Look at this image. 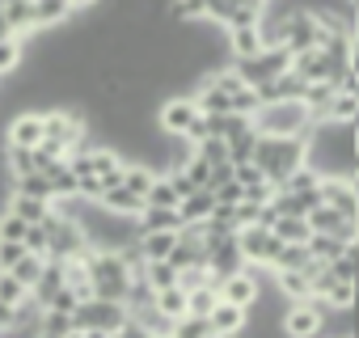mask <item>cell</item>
Here are the masks:
<instances>
[{
  "mask_svg": "<svg viewBox=\"0 0 359 338\" xmlns=\"http://www.w3.org/2000/svg\"><path fill=\"white\" fill-rule=\"evenodd\" d=\"M266 43H262V26H241V30H229V60H250L258 55Z\"/></svg>",
  "mask_w": 359,
  "mask_h": 338,
  "instance_id": "obj_14",
  "label": "cell"
},
{
  "mask_svg": "<svg viewBox=\"0 0 359 338\" xmlns=\"http://www.w3.org/2000/svg\"><path fill=\"white\" fill-rule=\"evenodd\" d=\"M55 334H72V313L43 309V338H55Z\"/></svg>",
  "mask_w": 359,
  "mask_h": 338,
  "instance_id": "obj_39",
  "label": "cell"
},
{
  "mask_svg": "<svg viewBox=\"0 0 359 338\" xmlns=\"http://www.w3.org/2000/svg\"><path fill=\"white\" fill-rule=\"evenodd\" d=\"M195 152H199V156H203L212 169H216V165H233V156H229V144H224L220 135H208L203 144H195Z\"/></svg>",
  "mask_w": 359,
  "mask_h": 338,
  "instance_id": "obj_33",
  "label": "cell"
},
{
  "mask_svg": "<svg viewBox=\"0 0 359 338\" xmlns=\"http://www.w3.org/2000/svg\"><path fill=\"white\" fill-rule=\"evenodd\" d=\"M313 110L304 102H262L258 114H254V127L258 135H304L313 131Z\"/></svg>",
  "mask_w": 359,
  "mask_h": 338,
  "instance_id": "obj_2",
  "label": "cell"
},
{
  "mask_svg": "<svg viewBox=\"0 0 359 338\" xmlns=\"http://www.w3.org/2000/svg\"><path fill=\"white\" fill-rule=\"evenodd\" d=\"M199 114H203V110L195 106L191 93H169V97L156 106V127H161L165 135H187Z\"/></svg>",
  "mask_w": 359,
  "mask_h": 338,
  "instance_id": "obj_4",
  "label": "cell"
},
{
  "mask_svg": "<svg viewBox=\"0 0 359 338\" xmlns=\"http://www.w3.org/2000/svg\"><path fill=\"white\" fill-rule=\"evenodd\" d=\"M118 338H156V334H152V330H144L140 321H131V317H127V325L118 330Z\"/></svg>",
  "mask_w": 359,
  "mask_h": 338,
  "instance_id": "obj_45",
  "label": "cell"
},
{
  "mask_svg": "<svg viewBox=\"0 0 359 338\" xmlns=\"http://www.w3.org/2000/svg\"><path fill=\"white\" fill-rule=\"evenodd\" d=\"M292 72L300 76V81H334V89H338V76L346 72V68H338L321 47H309V51H300V55H292Z\"/></svg>",
  "mask_w": 359,
  "mask_h": 338,
  "instance_id": "obj_6",
  "label": "cell"
},
{
  "mask_svg": "<svg viewBox=\"0 0 359 338\" xmlns=\"http://www.w3.org/2000/svg\"><path fill=\"white\" fill-rule=\"evenodd\" d=\"M233 68L241 72V81L245 85H266V81H275V76H283L287 68H292V51L287 47H262L258 55H250V60H233Z\"/></svg>",
  "mask_w": 359,
  "mask_h": 338,
  "instance_id": "obj_3",
  "label": "cell"
},
{
  "mask_svg": "<svg viewBox=\"0 0 359 338\" xmlns=\"http://www.w3.org/2000/svg\"><path fill=\"white\" fill-rule=\"evenodd\" d=\"M72 18V0H34V30H55Z\"/></svg>",
  "mask_w": 359,
  "mask_h": 338,
  "instance_id": "obj_17",
  "label": "cell"
},
{
  "mask_svg": "<svg viewBox=\"0 0 359 338\" xmlns=\"http://www.w3.org/2000/svg\"><path fill=\"white\" fill-rule=\"evenodd\" d=\"M144 203H148V208H177V203H182V191L173 187L169 174H156V182H152V191H148Z\"/></svg>",
  "mask_w": 359,
  "mask_h": 338,
  "instance_id": "obj_26",
  "label": "cell"
},
{
  "mask_svg": "<svg viewBox=\"0 0 359 338\" xmlns=\"http://www.w3.org/2000/svg\"><path fill=\"white\" fill-rule=\"evenodd\" d=\"M271 279H275V288L287 296V304L313 296V275H309V271H271Z\"/></svg>",
  "mask_w": 359,
  "mask_h": 338,
  "instance_id": "obj_15",
  "label": "cell"
},
{
  "mask_svg": "<svg viewBox=\"0 0 359 338\" xmlns=\"http://www.w3.org/2000/svg\"><path fill=\"white\" fill-rule=\"evenodd\" d=\"M321 187V174L313 165H300V169H292V174L279 182V191H287V195H304V191H317Z\"/></svg>",
  "mask_w": 359,
  "mask_h": 338,
  "instance_id": "obj_27",
  "label": "cell"
},
{
  "mask_svg": "<svg viewBox=\"0 0 359 338\" xmlns=\"http://www.w3.org/2000/svg\"><path fill=\"white\" fill-rule=\"evenodd\" d=\"M106 212H114V216H140L148 203H144V195H135V191H127V187H114V191H106L102 199H97Z\"/></svg>",
  "mask_w": 359,
  "mask_h": 338,
  "instance_id": "obj_18",
  "label": "cell"
},
{
  "mask_svg": "<svg viewBox=\"0 0 359 338\" xmlns=\"http://www.w3.org/2000/svg\"><path fill=\"white\" fill-rule=\"evenodd\" d=\"M93 5H102V0H72V9H93Z\"/></svg>",
  "mask_w": 359,
  "mask_h": 338,
  "instance_id": "obj_47",
  "label": "cell"
},
{
  "mask_svg": "<svg viewBox=\"0 0 359 338\" xmlns=\"http://www.w3.org/2000/svg\"><path fill=\"white\" fill-rule=\"evenodd\" d=\"M177 169H182V174L191 178V187H195V191H212V165H208L199 152H191V156H187V165H177Z\"/></svg>",
  "mask_w": 359,
  "mask_h": 338,
  "instance_id": "obj_31",
  "label": "cell"
},
{
  "mask_svg": "<svg viewBox=\"0 0 359 338\" xmlns=\"http://www.w3.org/2000/svg\"><path fill=\"white\" fill-rule=\"evenodd\" d=\"M191 97H195V106H199L203 114H233V97H229L212 76H203V81L191 89Z\"/></svg>",
  "mask_w": 359,
  "mask_h": 338,
  "instance_id": "obj_10",
  "label": "cell"
},
{
  "mask_svg": "<svg viewBox=\"0 0 359 338\" xmlns=\"http://www.w3.org/2000/svg\"><path fill=\"white\" fill-rule=\"evenodd\" d=\"M9 212H18L26 224H43L55 208H51V199H30V195H9V203H5Z\"/></svg>",
  "mask_w": 359,
  "mask_h": 338,
  "instance_id": "obj_20",
  "label": "cell"
},
{
  "mask_svg": "<svg viewBox=\"0 0 359 338\" xmlns=\"http://www.w3.org/2000/svg\"><path fill=\"white\" fill-rule=\"evenodd\" d=\"M212 212H216V191H191L182 203H177V216H182V224H208Z\"/></svg>",
  "mask_w": 359,
  "mask_h": 338,
  "instance_id": "obj_12",
  "label": "cell"
},
{
  "mask_svg": "<svg viewBox=\"0 0 359 338\" xmlns=\"http://www.w3.org/2000/svg\"><path fill=\"white\" fill-rule=\"evenodd\" d=\"M237 245H241V258H245V262H254V266H271L283 241L275 237V229L250 224V229H237Z\"/></svg>",
  "mask_w": 359,
  "mask_h": 338,
  "instance_id": "obj_5",
  "label": "cell"
},
{
  "mask_svg": "<svg viewBox=\"0 0 359 338\" xmlns=\"http://www.w3.org/2000/svg\"><path fill=\"white\" fill-rule=\"evenodd\" d=\"M26 296H30V288H26V283H22V279H18L13 271H0V300L18 309V304H22Z\"/></svg>",
  "mask_w": 359,
  "mask_h": 338,
  "instance_id": "obj_36",
  "label": "cell"
},
{
  "mask_svg": "<svg viewBox=\"0 0 359 338\" xmlns=\"http://www.w3.org/2000/svg\"><path fill=\"white\" fill-rule=\"evenodd\" d=\"M135 220H140V233H177L182 229L177 208H144Z\"/></svg>",
  "mask_w": 359,
  "mask_h": 338,
  "instance_id": "obj_16",
  "label": "cell"
},
{
  "mask_svg": "<svg viewBox=\"0 0 359 338\" xmlns=\"http://www.w3.org/2000/svg\"><path fill=\"white\" fill-rule=\"evenodd\" d=\"M254 165L279 187L292 169L309 165V140H304V135H258Z\"/></svg>",
  "mask_w": 359,
  "mask_h": 338,
  "instance_id": "obj_1",
  "label": "cell"
},
{
  "mask_svg": "<svg viewBox=\"0 0 359 338\" xmlns=\"http://www.w3.org/2000/svg\"><path fill=\"white\" fill-rule=\"evenodd\" d=\"M26 60V39H0V76H13Z\"/></svg>",
  "mask_w": 359,
  "mask_h": 338,
  "instance_id": "obj_28",
  "label": "cell"
},
{
  "mask_svg": "<svg viewBox=\"0 0 359 338\" xmlns=\"http://www.w3.org/2000/svg\"><path fill=\"white\" fill-rule=\"evenodd\" d=\"M271 271H317V258L309 254V245L304 241H283L279 245V254H275V262H271Z\"/></svg>",
  "mask_w": 359,
  "mask_h": 338,
  "instance_id": "obj_11",
  "label": "cell"
},
{
  "mask_svg": "<svg viewBox=\"0 0 359 338\" xmlns=\"http://www.w3.org/2000/svg\"><path fill=\"white\" fill-rule=\"evenodd\" d=\"M355 144H359V123H355Z\"/></svg>",
  "mask_w": 359,
  "mask_h": 338,
  "instance_id": "obj_49",
  "label": "cell"
},
{
  "mask_svg": "<svg viewBox=\"0 0 359 338\" xmlns=\"http://www.w3.org/2000/svg\"><path fill=\"white\" fill-rule=\"evenodd\" d=\"M9 187H13L9 195H30V199H55V195H51V182H47V174H22V178H13Z\"/></svg>",
  "mask_w": 359,
  "mask_h": 338,
  "instance_id": "obj_29",
  "label": "cell"
},
{
  "mask_svg": "<svg viewBox=\"0 0 359 338\" xmlns=\"http://www.w3.org/2000/svg\"><path fill=\"white\" fill-rule=\"evenodd\" d=\"M216 203H233V208H237V203H245V187H241L237 178L220 182V187H216Z\"/></svg>",
  "mask_w": 359,
  "mask_h": 338,
  "instance_id": "obj_44",
  "label": "cell"
},
{
  "mask_svg": "<svg viewBox=\"0 0 359 338\" xmlns=\"http://www.w3.org/2000/svg\"><path fill=\"white\" fill-rule=\"evenodd\" d=\"M0 9H5V18H9L18 39H26L34 30V0H9V5H0Z\"/></svg>",
  "mask_w": 359,
  "mask_h": 338,
  "instance_id": "obj_24",
  "label": "cell"
},
{
  "mask_svg": "<svg viewBox=\"0 0 359 338\" xmlns=\"http://www.w3.org/2000/svg\"><path fill=\"white\" fill-rule=\"evenodd\" d=\"M5 169H9V182L22 178V174H39V156H34V148L5 144Z\"/></svg>",
  "mask_w": 359,
  "mask_h": 338,
  "instance_id": "obj_22",
  "label": "cell"
},
{
  "mask_svg": "<svg viewBox=\"0 0 359 338\" xmlns=\"http://www.w3.org/2000/svg\"><path fill=\"white\" fill-rule=\"evenodd\" d=\"M26 233H30V224L18 216V212H0V237H5V241H26Z\"/></svg>",
  "mask_w": 359,
  "mask_h": 338,
  "instance_id": "obj_40",
  "label": "cell"
},
{
  "mask_svg": "<svg viewBox=\"0 0 359 338\" xmlns=\"http://www.w3.org/2000/svg\"><path fill=\"white\" fill-rule=\"evenodd\" d=\"M5 144L39 148V144H43V114H39V110H18V114L5 123Z\"/></svg>",
  "mask_w": 359,
  "mask_h": 338,
  "instance_id": "obj_8",
  "label": "cell"
},
{
  "mask_svg": "<svg viewBox=\"0 0 359 338\" xmlns=\"http://www.w3.org/2000/svg\"><path fill=\"white\" fill-rule=\"evenodd\" d=\"M43 266H47V258H39V254H22V262L13 266V275H18L26 288H34V283H39V275H43Z\"/></svg>",
  "mask_w": 359,
  "mask_h": 338,
  "instance_id": "obj_38",
  "label": "cell"
},
{
  "mask_svg": "<svg viewBox=\"0 0 359 338\" xmlns=\"http://www.w3.org/2000/svg\"><path fill=\"white\" fill-rule=\"evenodd\" d=\"M233 178L250 191V187H258V182H266V174H262V169L254 165V161H245V165H233Z\"/></svg>",
  "mask_w": 359,
  "mask_h": 338,
  "instance_id": "obj_43",
  "label": "cell"
},
{
  "mask_svg": "<svg viewBox=\"0 0 359 338\" xmlns=\"http://www.w3.org/2000/svg\"><path fill=\"white\" fill-rule=\"evenodd\" d=\"M275 237L279 241H309L313 224H309V216H279L275 220Z\"/></svg>",
  "mask_w": 359,
  "mask_h": 338,
  "instance_id": "obj_30",
  "label": "cell"
},
{
  "mask_svg": "<svg viewBox=\"0 0 359 338\" xmlns=\"http://www.w3.org/2000/svg\"><path fill=\"white\" fill-rule=\"evenodd\" d=\"M220 304V288L216 283H203V288H191V313L199 317H212V309Z\"/></svg>",
  "mask_w": 359,
  "mask_h": 338,
  "instance_id": "obj_35",
  "label": "cell"
},
{
  "mask_svg": "<svg viewBox=\"0 0 359 338\" xmlns=\"http://www.w3.org/2000/svg\"><path fill=\"white\" fill-rule=\"evenodd\" d=\"M169 338H216V330H212V321H208V317L187 313V317H177V321H173Z\"/></svg>",
  "mask_w": 359,
  "mask_h": 338,
  "instance_id": "obj_25",
  "label": "cell"
},
{
  "mask_svg": "<svg viewBox=\"0 0 359 338\" xmlns=\"http://www.w3.org/2000/svg\"><path fill=\"white\" fill-rule=\"evenodd\" d=\"M177 245V233H140V254L148 262H165Z\"/></svg>",
  "mask_w": 359,
  "mask_h": 338,
  "instance_id": "obj_23",
  "label": "cell"
},
{
  "mask_svg": "<svg viewBox=\"0 0 359 338\" xmlns=\"http://www.w3.org/2000/svg\"><path fill=\"white\" fill-rule=\"evenodd\" d=\"M0 39H13V26H9V18H5V9H0Z\"/></svg>",
  "mask_w": 359,
  "mask_h": 338,
  "instance_id": "obj_46",
  "label": "cell"
},
{
  "mask_svg": "<svg viewBox=\"0 0 359 338\" xmlns=\"http://www.w3.org/2000/svg\"><path fill=\"white\" fill-rule=\"evenodd\" d=\"M156 309H161L165 317H173V321H177V317H187V313H191V292H187L182 283L161 288V292H156Z\"/></svg>",
  "mask_w": 359,
  "mask_h": 338,
  "instance_id": "obj_21",
  "label": "cell"
},
{
  "mask_svg": "<svg viewBox=\"0 0 359 338\" xmlns=\"http://www.w3.org/2000/svg\"><path fill=\"white\" fill-rule=\"evenodd\" d=\"M212 330H216V338H237L245 325H250V309H241V304H233V300H224L220 296V304L212 309Z\"/></svg>",
  "mask_w": 359,
  "mask_h": 338,
  "instance_id": "obj_9",
  "label": "cell"
},
{
  "mask_svg": "<svg viewBox=\"0 0 359 338\" xmlns=\"http://www.w3.org/2000/svg\"><path fill=\"white\" fill-rule=\"evenodd\" d=\"M144 279L152 283V292H161V288H173L177 283V266L165 258V262H148L144 266Z\"/></svg>",
  "mask_w": 359,
  "mask_h": 338,
  "instance_id": "obj_34",
  "label": "cell"
},
{
  "mask_svg": "<svg viewBox=\"0 0 359 338\" xmlns=\"http://www.w3.org/2000/svg\"><path fill=\"white\" fill-rule=\"evenodd\" d=\"M43 174H47V182H51V195H55V199L81 195V178H76V169H72L68 161H51Z\"/></svg>",
  "mask_w": 359,
  "mask_h": 338,
  "instance_id": "obj_13",
  "label": "cell"
},
{
  "mask_svg": "<svg viewBox=\"0 0 359 338\" xmlns=\"http://www.w3.org/2000/svg\"><path fill=\"white\" fill-rule=\"evenodd\" d=\"M156 338H169V334H156Z\"/></svg>",
  "mask_w": 359,
  "mask_h": 338,
  "instance_id": "obj_50",
  "label": "cell"
},
{
  "mask_svg": "<svg viewBox=\"0 0 359 338\" xmlns=\"http://www.w3.org/2000/svg\"><path fill=\"white\" fill-rule=\"evenodd\" d=\"M321 203L346 220H359V182L355 178H321Z\"/></svg>",
  "mask_w": 359,
  "mask_h": 338,
  "instance_id": "obj_7",
  "label": "cell"
},
{
  "mask_svg": "<svg viewBox=\"0 0 359 338\" xmlns=\"http://www.w3.org/2000/svg\"><path fill=\"white\" fill-rule=\"evenodd\" d=\"M330 123H359V97L334 93V102H330Z\"/></svg>",
  "mask_w": 359,
  "mask_h": 338,
  "instance_id": "obj_32",
  "label": "cell"
},
{
  "mask_svg": "<svg viewBox=\"0 0 359 338\" xmlns=\"http://www.w3.org/2000/svg\"><path fill=\"white\" fill-rule=\"evenodd\" d=\"M26 254H39V258H47L51 254V237H47V229L43 224H30V233H26Z\"/></svg>",
  "mask_w": 359,
  "mask_h": 338,
  "instance_id": "obj_41",
  "label": "cell"
},
{
  "mask_svg": "<svg viewBox=\"0 0 359 338\" xmlns=\"http://www.w3.org/2000/svg\"><path fill=\"white\" fill-rule=\"evenodd\" d=\"M22 254H26L22 241H5V237H0V271H13L22 262Z\"/></svg>",
  "mask_w": 359,
  "mask_h": 338,
  "instance_id": "obj_42",
  "label": "cell"
},
{
  "mask_svg": "<svg viewBox=\"0 0 359 338\" xmlns=\"http://www.w3.org/2000/svg\"><path fill=\"white\" fill-rule=\"evenodd\" d=\"M304 245H309V254H313L321 266H325V262H338V258L351 254V250H359V245H346V241H338V237H330V233H313Z\"/></svg>",
  "mask_w": 359,
  "mask_h": 338,
  "instance_id": "obj_19",
  "label": "cell"
},
{
  "mask_svg": "<svg viewBox=\"0 0 359 338\" xmlns=\"http://www.w3.org/2000/svg\"><path fill=\"white\" fill-rule=\"evenodd\" d=\"M346 216H338L334 208H325V203H317L313 212H309V224H313V233H338V224H342Z\"/></svg>",
  "mask_w": 359,
  "mask_h": 338,
  "instance_id": "obj_37",
  "label": "cell"
},
{
  "mask_svg": "<svg viewBox=\"0 0 359 338\" xmlns=\"http://www.w3.org/2000/svg\"><path fill=\"white\" fill-rule=\"evenodd\" d=\"M351 178L359 182V148H355V161H351Z\"/></svg>",
  "mask_w": 359,
  "mask_h": 338,
  "instance_id": "obj_48",
  "label": "cell"
}]
</instances>
